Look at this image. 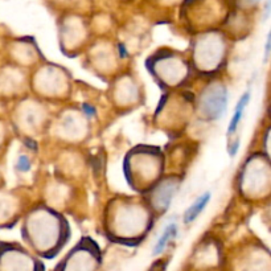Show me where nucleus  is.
Masks as SVG:
<instances>
[{"mask_svg": "<svg viewBox=\"0 0 271 271\" xmlns=\"http://www.w3.org/2000/svg\"><path fill=\"white\" fill-rule=\"evenodd\" d=\"M29 167H31V164H29V160L27 156H21L20 159H19V162H17V168L21 171V172H27V171L29 170Z\"/></svg>", "mask_w": 271, "mask_h": 271, "instance_id": "nucleus-4", "label": "nucleus"}, {"mask_svg": "<svg viewBox=\"0 0 271 271\" xmlns=\"http://www.w3.org/2000/svg\"><path fill=\"white\" fill-rule=\"evenodd\" d=\"M178 234V226L175 225V224H171L168 226L166 227V230L162 234V237L159 238L158 243H156V246L154 249V254H159V253H162L163 249L167 246V243L170 242V239L172 237Z\"/></svg>", "mask_w": 271, "mask_h": 271, "instance_id": "nucleus-3", "label": "nucleus"}, {"mask_svg": "<svg viewBox=\"0 0 271 271\" xmlns=\"http://www.w3.org/2000/svg\"><path fill=\"white\" fill-rule=\"evenodd\" d=\"M249 101H250V94L245 93L242 95V98L238 101V103H237L234 115H233V118H231L230 125H229V127H227V135H231V134L234 133L235 130H237L239 122H241V118H242L243 115V110H245V107H246L247 102Z\"/></svg>", "mask_w": 271, "mask_h": 271, "instance_id": "nucleus-2", "label": "nucleus"}, {"mask_svg": "<svg viewBox=\"0 0 271 271\" xmlns=\"http://www.w3.org/2000/svg\"><path fill=\"white\" fill-rule=\"evenodd\" d=\"M211 200V194L205 193L202 194L201 197L197 198L196 201L189 207V209H186L185 215H184V221L185 223H192L197 219V216L204 211V208L207 207V204Z\"/></svg>", "mask_w": 271, "mask_h": 271, "instance_id": "nucleus-1", "label": "nucleus"}, {"mask_svg": "<svg viewBox=\"0 0 271 271\" xmlns=\"http://www.w3.org/2000/svg\"><path fill=\"white\" fill-rule=\"evenodd\" d=\"M84 110H85L86 113H88V115H93V114H94V109H93V107H91V106H89V105L84 106Z\"/></svg>", "mask_w": 271, "mask_h": 271, "instance_id": "nucleus-5", "label": "nucleus"}]
</instances>
